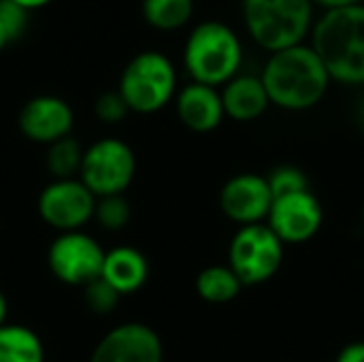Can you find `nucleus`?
<instances>
[{"label":"nucleus","instance_id":"6ab92c4d","mask_svg":"<svg viewBox=\"0 0 364 362\" xmlns=\"http://www.w3.org/2000/svg\"><path fill=\"white\" fill-rule=\"evenodd\" d=\"M83 147L70 134L47 145L45 154V169L51 175V181L60 179H79L81 162H83Z\"/></svg>","mask_w":364,"mask_h":362},{"label":"nucleus","instance_id":"6e6552de","mask_svg":"<svg viewBox=\"0 0 364 362\" xmlns=\"http://www.w3.org/2000/svg\"><path fill=\"white\" fill-rule=\"evenodd\" d=\"M105 250L100 243L81 233H62L47 252V265L55 280L68 286H79L83 288L85 284L94 282L102 273V262H105Z\"/></svg>","mask_w":364,"mask_h":362},{"label":"nucleus","instance_id":"a211bd4d","mask_svg":"<svg viewBox=\"0 0 364 362\" xmlns=\"http://www.w3.org/2000/svg\"><path fill=\"white\" fill-rule=\"evenodd\" d=\"M241 288H243V284L232 273V269L230 267H222V265L207 267L196 277V292H198V297L203 301H207V303H213V305L230 303L232 299H237Z\"/></svg>","mask_w":364,"mask_h":362},{"label":"nucleus","instance_id":"ddd939ff","mask_svg":"<svg viewBox=\"0 0 364 362\" xmlns=\"http://www.w3.org/2000/svg\"><path fill=\"white\" fill-rule=\"evenodd\" d=\"M273 205V194L267 177L243 173L228 179L220 192V209L232 222L243 226L260 224Z\"/></svg>","mask_w":364,"mask_h":362},{"label":"nucleus","instance_id":"0eeeda50","mask_svg":"<svg viewBox=\"0 0 364 362\" xmlns=\"http://www.w3.org/2000/svg\"><path fill=\"white\" fill-rule=\"evenodd\" d=\"M284 260V243L264 224L241 226L230 241L228 267L243 286H256L271 280Z\"/></svg>","mask_w":364,"mask_h":362},{"label":"nucleus","instance_id":"bb28decb","mask_svg":"<svg viewBox=\"0 0 364 362\" xmlns=\"http://www.w3.org/2000/svg\"><path fill=\"white\" fill-rule=\"evenodd\" d=\"M13 2H17L19 6H23V9L32 11V9H41V6L49 4L51 0H13Z\"/></svg>","mask_w":364,"mask_h":362},{"label":"nucleus","instance_id":"f8f14e48","mask_svg":"<svg viewBox=\"0 0 364 362\" xmlns=\"http://www.w3.org/2000/svg\"><path fill=\"white\" fill-rule=\"evenodd\" d=\"M73 124L75 113L70 105L64 98L49 94L30 98L17 115V126L21 134L41 145H51L68 137Z\"/></svg>","mask_w":364,"mask_h":362},{"label":"nucleus","instance_id":"5701e85b","mask_svg":"<svg viewBox=\"0 0 364 362\" xmlns=\"http://www.w3.org/2000/svg\"><path fill=\"white\" fill-rule=\"evenodd\" d=\"M267 181H269L273 201L282 198V196H288V194L309 190V181H307L305 173L301 169H296V166H279L267 177Z\"/></svg>","mask_w":364,"mask_h":362},{"label":"nucleus","instance_id":"c85d7f7f","mask_svg":"<svg viewBox=\"0 0 364 362\" xmlns=\"http://www.w3.org/2000/svg\"><path fill=\"white\" fill-rule=\"evenodd\" d=\"M6 314H9V305H6V299L0 290V326L6 324Z\"/></svg>","mask_w":364,"mask_h":362},{"label":"nucleus","instance_id":"4468645a","mask_svg":"<svg viewBox=\"0 0 364 362\" xmlns=\"http://www.w3.org/2000/svg\"><path fill=\"white\" fill-rule=\"evenodd\" d=\"M177 115L194 132H211L224 117L222 96L205 83H190L177 96Z\"/></svg>","mask_w":364,"mask_h":362},{"label":"nucleus","instance_id":"aec40b11","mask_svg":"<svg viewBox=\"0 0 364 362\" xmlns=\"http://www.w3.org/2000/svg\"><path fill=\"white\" fill-rule=\"evenodd\" d=\"M194 0H143V17L156 30H177L188 23Z\"/></svg>","mask_w":364,"mask_h":362},{"label":"nucleus","instance_id":"f3484780","mask_svg":"<svg viewBox=\"0 0 364 362\" xmlns=\"http://www.w3.org/2000/svg\"><path fill=\"white\" fill-rule=\"evenodd\" d=\"M0 362H45L41 337L23 324L0 326Z\"/></svg>","mask_w":364,"mask_h":362},{"label":"nucleus","instance_id":"423d86ee","mask_svg":"<svg viewBox=\"0 0 364 362\" xmlns=\"http://www.w3.org/2000/svg\"><path fill=\"white\" fill-rule=\"evenodd\" d=\"M136 175V156L122 139H100L83 151L81 183L96 196L124 194Z\"/></svg>","mask_w":364,"mask_h":362},{"label":"nucleus","instance_id":"9d476101","mask_svg":"<svg viewBox=\"0 0 364 362\" xmlns=\"http://www.w3.org/2000/svg\"><path fill=\"white\" fill-rule=\"evenodd\" d=\"M87 362H164V348L151 326L126 322L96 344Z\"/></svg>","mask_w":364,"mask_h":362},{"label":"nucleus","instance_id":"a878e982","mask_svg":"<svg viewBox=\"0 0 364 362\" xmlns=\"http://www.w3.org/2000/svg\"><path fill=\"white\" fill-rule=\"evenodd\" d=\"M337 362H364V344H350L339 354Z\"/></svg>","mask_w":364,"mask_h":362},{"label":"nucleus","instance_id":"39448f33","mask_svg":"<svg viewBox=\"0 0 364 362\" xmlns=\"http://www.w3.org/2000/svg\"><path fill=\"white\" fill-rule=\"evenodd\" d=\"M173 62L160 51H141L124 68L117 92L134 113H156L175 96Z\"/></svg>","mask_w":364,"mask_h":362},{"label":"nucleus","instance_id":"393cba45","mask_svg":"<svg viewBox=\"0 0 364 362\" xmlns=\"http://www.w3.org/2000/svg\"><path fill=\"white\" fill-rule=\"evenodd\" d=\"M0 21L6 28L11 41H17L28 28V9L19 6L13 0H0Z\"/></svg>","mask_w":364,"mask_h":362},{"label":"nucleus","instance_id":"cd10ccee","mask_svg":"<svg viewBox=\"0 0 364 362\" xmlns=\"http://www.w3.org/2000/svg\"><path fill=\"white\" fill-rule=\"evenodd\" d=\"M316 2H322L331 9H337V6H350V4H360V0H316Z\"/></svg>","mask_w":364,"mask_h":362},{"label":"nucleus","instance_id":"9b49d317","mask_svg":"<svg viewBox=\"0 0 364 362\" xmlns=\"http://www.w3.org/2000/svg\"><path fill=\"white\" fill-rule=\"evenodd\" d=\"M267 220L282 243H305L322 226V207L316 194L305 190L275 198Z\"/></svg>","mask_w":364,"mask_h":362},{"label":"nucleus","instance_id":"c756f323","mask_svg":"<svg viewBox=\"0 0 364 362\" xmlns=\"http://www.w3.org/2000/svg\"><path fill=\"white\" fill-rule=\"evenodd\" d=\"M13 41H11V36H9V32H6V28L2 26V21H0V51L6 47V45H11Z\"/></svg>","mask_w":364,"mask_h":362},{"label":"nucleus","instance_id":"412c9836","mask_svg":"<svg viewBox=\"0 0 364 362\" xmlns=\"http://www.w3.org/2000/svg\"><path fill=\"white\" fill-rule=\"evenodd\" d=\"M130 218H132V209H130V203L126 201L124 194H113V196L96 198L94 218L92 220H96L105 230L117 233V230L128 226Z\"/></svg>","mask_w":364,"mask_h":362},{"label":"nucleus","instance_id":"7c9ffc66","mask_svg":"<svg viewBox=\"0 0 364 362\" xmlns=\"http://www.w3.org/2000/svg\"><path fill=\"white\" fill-rule=\"evenodd\" d=\"M358 119H360V124H363L364 128V96L363 100H360V107H358Z\"/></svg>","mask_w":364,"mask_h":362},{"label":"nucleus","instance_id":"1a4fd4ad","mask_svg":"<svg viewBox=\"0 0 364 362\" xmlns=\"http://www.w3.org/2000/svg\"><path fill=\"white\" fill-rule=\"evenodd\" d=\"M96 196L81 179H60L43 188L38 196L41 220L62 233L81 230L94 218Z\"/></svg>","mask_w":364,"mask_h":362},{"label":"nucleus","instance_id":"2eb2a0df","mask_svg":"<svg viewBox=\"0 0 364 362\" xmlns=\"http://www.w3.org/2000/svg\"><path fill=\"white\" fill-rule=\"evenodd\" d=\"M100 277L122 297L141 290L149 277V262L136 247L119 245L105 254Z\"/></svg>","mask_w":364,"mask_h":362},{"label":"nucleus","instance_id":"7ed1b4c3","mask_svg":"<svg viewBox=\"0 0 364 362\" xmlns=\"http://www.w3.org/2000/svg\"><path fill=\"white\" fill-rule=\"evenodd\" d=\"M183 62L196 83H228L241 64V43L237 34L222 21L198 23L183 49Z\"/></svg>","mask_w":364,"mask_h":362},{"label":"nucleus","instance_id":"dca6fc26","mask_svg":"<svg viewBox=\"0 0 364 362\" xmlns=\"http://www.w3.org/2000/svg\"><path fill=\"white\" fill-rule=\"evenodd\" d=\"M220 96L224 115H230L237 122H252L260 117L271 102L262 79L254 75L232 77Z\"/></svg>","mask_w":364,"mask_h":362},{"label":"nucleus","instance_id":"f03ea898","mask_svg":"<svg viewBox=\"0 0 364 362\" xmlns=\"http://www.w3.org/2000/svg\"><path fill=\"white\" fill-rule=\"evenodd\" d=\"M314 51L341 83H364V6L328 9L314 32Z\"/></svg>","mask_w":364,"mask_h":362},{"label":"nucleus","instance_id":"f257e3e1","mask_svg":"<svg viewBox=\"0 0 364 362\" xmlns=\"http://www.w3.org/2000/svg\"><path fill=\"white\" fill-rule=\"evenodd\" d=\"M262 83L269 100L284 109H309L324 96L331 75L314 47L294 45L275 51L264 66Z\"/></svg>","mask_w":364,"mask_h":362},{"label":"nucleus","instance_id":"b1692460","mask_svg":"<svg viewBox=\"0 0 364 362\" xmlns=\"http://www.w3.org/2000/svg\"><path fill=\"white\" fill-rule=\"evenodd\" d=\"M94 113L105 124H117L130 113V109H128L126 100L122 98V94L115 90V92H105L96 98Z\"/></svg>","mask_w":364,"mask_h":362},{"label":"nucleus","instance_id":"20e7f679","mask_svg":"<svg viewBox=\"0 0 364 362\" xmlns=\"http://www.w3.org/2000/svg\"><path fill=\"white\" fill-rule=\"evenodd\" d=\"M243 11L256 43L273 53L299 45L311 23V0H245Z\"/></svg>","mask_w":364,"mask_h":362},{"label":"nucleus","instance_id":"4be33fe9","mask_svg":"<svg viewBox=\"0 0 364 362\" xmlns=\"http://www.w3.org/2000/svg\"><path fill=\"white\" fill-rule=\"evenodd\" d=\"M119 299H122V294L115 288H111L102 277H96L94 282L83 286V303L96 316L113 314L117 303H119Z\"/></svg>","mask_w":364,"mask_h":362}]
</instances>
